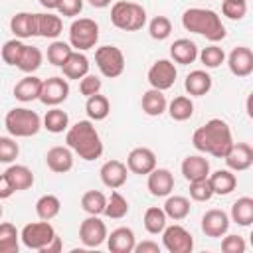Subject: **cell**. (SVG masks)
Segmentation results:
<instances>
[{
  "label": "cell",
  "mask_w": 253,
  "mask_h": 253,
  "mask_svg": "<svg viewBox=\"0 0 253 253\" xmlns=\"http://www.w3.org/2000/svg\"><path fill=\"white\" fill-rule=\"evenodd\" d=\"M192 144L198 152L223 158L233 144L231 128L221 119H210L206 125L198 126L192 134Z\"/></svg>",
  "instance_id": "cell-1"
},
{
  "label": "cell",
  "mask_w": 253,
  "mask_h": 253,
  "mask_svg": "<svg viewBox=\"0 0 253 253\" xmlns=\"http://www.w3.org/2000/svg\"><path fill=\"white\" fill-rule=\"evenodd\" d=\"M65 142L73 150V154L87 162L97 160L103 154V142L93 121H77L75 125H71L65 132Z\"/></svg>",
  "instance_id": "cell-2"
},
{
  "label": "cell",
  "mask_w": 253,
  "mask_h": 253,
  "mask_svg": "<svg viewBox=\"0 0 253 253\" xmlns=\"http://www.w3.org/2000/svg\"><path fill=\"white\" fill-rule=\"evenodd\" d=\"M182 26H184L186 32L200 34L211 43L221 42L227 34L221 18L217 16V12H213L210 8H188V10H184Z\"/></svg>",
  "instance_id": "cell-3"
},
{
  "label": "cell",
  "mask_w": 253,
  "mask_h": 253,
  "mask_svg": "<svg viewBox=\"0 0 253 253\" xmlns=\"http://www.w3.org/2000/svg\"><path fill=\"white\" fill-rule=\"evenodd\" d=\"M4 126L14 138H28L40 132L42 119L36 111L28 107H14L4 117Z\"/></svg>",
  "instance_id": "cell-4"
},
{
  "label": "cell",
  "mask_w": 253,
  "mask_h": 253,
  "mask_svg": "<svg viewBox=\"0 0 253 253\" xmlns=\"http://www.w3.org/2000/svg\"><path fill=\"white\" fill-rule=\"evenodd\" d=\"M111 24L123 32H138L146 24V10L130 0H119L111 6Z\"/></svg>",
  "instance_id": "cell-5"
},
{
  "label": "cell",
  "mask_w": 253,
  "mask_h": 253,
  "mask_svg": "<svg viewBox=\"0 0 253 253\" xmlns=\"http://www.w3.org/2000/svg\"><path fill=\"white\" fill-rule=\"evenodd\" d=\"M99 42V24L91 18H77L69 26V45L75 51L93 49Z\"/></svg>",
  "instance_id": "cell-6"
},
{
  "label": "cell",
  "mask_w": 253,
  "mask_h": 253,
  "mask_svg": "<svg viewBox=\"0 0 253 253\" xmlns=\"http://www.w3.org/2000/svg\"><path fill=\"white\" fill-rule=\"evenodd\" d=\"M57 235L55 227L49 223V221H32V223H26L20 231V241L24 243V247L28 249H34V251H42L53 237Z\"/></svg>",
  "instance_id": "cell-7"
},
{
  "label": "cell",
  "mask_w": 253,
  "mask_h": 253,
  "mask_svg": "<svg viewBox=\"0 0 253 253\" xmlns=\"http://www.w3.org/2000/svg\"><path fill=\"white\" fill-rule=\"evenodd\" d=\"M95 63L103 77L117 79L125 71V55L117 45H101L95 49Z\"/></svg>",
  "instance_id": "cell-8"
},
{
  "label": "cell",
  "mask_w": 253,
  "mask_h": 253,
  "mask_svg": "<svg viewBox=\"0 0 253 253\" xmlns=\"http://www.w3.org/2000/svg\"><path fill=\"white\" fill-rule=\"evenodd\" d=\"M162 247L168 253H190L194 249V237L180 223H172L162 229Z\"/></svg>",
  "instance_id": "cell-9"
},
{
  "label": "cell",
  "mask_w": 253,
  "mask_h": 253,
  "mask_svg": "<svg viewBox=\"0 0 253 253\" xmlns=\"http://www.w3.org/2000/svg\"><path fill=\"white\" fill-rule=\"evenodd\" d=\"M176 77H178V69L172 59H156L146 73L150 87L158 91H168L176 83Z\"/></svg>",
  "instance_id": "cell-10"
},
{
  "label": "cell",
  "mask_w": 253,
  "mask_h": 253,
  "mask_svg": "<svg viewBox=\"0 0 253 253\" xmlns=\"http://www.w3.org/2000/svg\"><path fill=\"white\" fill-rule=\"evenodd\" d=\"M79 239L85 247L93 249L105 243L107 239V225L99 215H87L79 225Z\"/></svg>",
  "instance_id": "cell-11"
},
{
  "label": "cell",
  "mask_w": 253,
  "mask_h": 253,
  "mask_svg": "<svg viewBox=\"0 0 253 253\" xmlns=\"http://www.w3.org/2000/svg\"><path fill=\"white\" fill-rule=\"evenodd\" d=\"M69 97V83L63 77H49L42 83L40 101L47 107H59Z\"/></svg>",
  "instance_id": "cell-12"
},
{
  "label": "cell",
  "mask_w": 253,
  "mask_h": 253,
  "mask_svg": "<svg viewBox=\"0 0 253 253\" xmlns=\"http://www.w3.org/2000/svg\"><path fill=\"white\" fill-rule=\"evenodd\" d=\"M223 160L231 172H245L253 164V148L249 142H233Z\"/></svg>",
  "instance_id": "cell-13"
},
{
  "label": "cell",
  "mask_w": 253,
  "mask_h": 253,
  "mask_svg": "<svg viewBox=\"0 0 253 253\" xmlns=\"http://www.w3.org/2000/svg\"><path fill=\"white\" fill-rule=\"evenodd\" d=\"M126 168L132 174L146 176L148 172H152L156 168V154L146 146H136L126 156Z\"/></svg>",
  "instance_id": "cell-14"
},
{
  "label": "cell",
  "mask_w": 253,
  "mask_h": 253,
  "mask_svg": "<svg viewBox=\"0 0 253 253\" xmlns=\"http://www.w3.org/2000/svg\"><path fill=\"white\" fill-rule=\"evenodd\" d=\"M229 223H231L229 215L223 210H217V208L208 210L202 215V231L206 233V237H213V239L223 237L229 229Z\"/></svg>",
  "instance_id": "cell-15"
},
{
  "label": "cell",
  "mask_w": 253,
  "mask_h": 253,
  "mask_svg": "<svg viewBox=\"0 0 253 253\" xmlns=\"http://www.w3.org/2000/svg\"><path fill=\"white\" fill-rule=\"evenodd\" d=\"M227 67L235 77H249L253 73V51L247 45H237L229 51Z\"/></svg>",
  "instance_id": "cell-16"
},
{
  "label": "cell",
  "mask_w": 253,
  "mask_h": 253,
  "mask_svg": "<svg viewBox=\"0 0 253 253\" xmlns=\"http://www.w3.org/2000/svg\"><path fill=\"white\" fill-rule=\"evenodd\" d=\"M99 176H101V182L111 188V190H119L126 184V176H128V168L125 162L121 160H107L101 170H99Z\"/></svg>",
  "instance_id": "cell-17"
},
{
  "label": "cell",
  "mask_w": 253,
  "mask_h": 253,
  "mask_svg": "<svg viewBox=\"0 0 253 253\" xmlns=\"http://www.w3.org/2000/svg\"><path fill=\"white\" fill-rule=\"evenodd\" d=\"M146 176H148V180H146L148 192L154 198H166V196L172 194V190H174V174L168 168H154Z\"/></svg>",
  "instance_id": "cell-18"
},
{
  "label": "cell",
  "mask_w": 253,
  "mask_h": 253,
  "mask_svg": "<svg viewBox=\"0 0 253 253\" xmlns=\"http://www.w3.org/2000/svg\"><path fill=\"white\" fill-rule=\"evenodd\" d=\"M180 170H182V176L188 180V182H196V180H206L211 172L210 168V160L202 154H190L182 160L180 164Z\"/></svg>",
  "instance_id": "cell-19"
},
{
  "label": "cell",
  "mask_w": 253,
  "mask_h": 253,
  "mask_svg": "<svg viewBox=\"0 0 253 253\" xmlns=\"http://www.w3.org/2000/svg\"><path fill=\"white\" fill-rule=\"evenodd\" d=\"M61 30H63L61 16L53 14L51 10L36 14V36L45 38V40H55L61 34Z\"/></svg>",
  "instance_id": "cell-20"
},
{
  "label": "cell",
  "mask_w": 253,
  "mask_h": 253,
  "mask_svg": "<svg viewBox=\"0 0 253 253\" xmlns=\"http://www.w3.org/2000/svg\"><path fill=\"white\" fill-rule=\"evenodd\" d=\"M45 164L55 174H65L73 168V150L69 146H51L45 152Z\"/></svg>",
  "instance_id": "cell-21"
},
{
  "label": "cell",
  "mask_w": 253,
  "mask_h": 253,
  "mask_svg": "<svg viewBox=\"0 0 253 253\" xmlns=\"http://www.w3.org/2000/svg\"><path fill=\"white\" fill-rule=\"evenodd\" d=\"M107 247L111 253H132L136 237L130 227H117L111 233H107Z\"/></svg>",
  "instance_id": "cell-22"
},
{
  "label": "cell",
  "mask_w": 253,
  "mask_h": 253,
  "mask_svg": "<svg viewBox=\"0 0 253 253\" xmlns=\"http://www.w3.org/2000/svg\"><path fill=\"white\" fill-rule=\"evenodd\" d=\"M42 83H43V81H42L40 77H36L34 73H28L26 77H22V79L14 85L12 93H14V97H16L18 101H22V103H32V101L40 99Z\"/></svg>",
  "instance_id": "cell-23"
},
{
  "label": "cell",
  "mask_w": 253,
  "mask_h": 253,
  "mask_svg": "<svg viewBox=\"0 0 253 253\" xmlns=\"http://www.w3.org/2000/svg\"><path fill=\"white\" fill-rule=\"evenodd\" d=\"M211 75L204 69H194L184 79V89L190 97H204L211 89Z\"/></svg>",
  "instance_id": "cell-24"
},
{
  "label": "cell",
  "mask_w": 253,
  "mask_h": 253,
  "mask_svg": "<svg viewBox=\"0 0 253 253\" xmlns=\"http://www.w3.org/2000/svg\"><path fill=\"white\" fill-rule=\"evenodd\" d=\"M170 57L174 63L180 65H190L198 59V45L190 38H178L170 45Z\"/></svg>",
  "instance_id": "cell-25"
},
{
  "label": "cell",
  "mask_w": 253,
  "mask_h": 253,
  "mask_svg": "<svg viewBox=\"0 0 253 253\" xmlns=\"http://www.w3.org/2000/svg\"><path fill=\"white\" fill-rule=\"evenodd\" d=\"M10 32L18 40H28L36 36V14L32 12H18L10 18Z\"/></svg>",
  "instance_id": "cell-26"
},
{
  "label": "cell",
  "mask_w": 253,
  "mask_h": 253,
  "mask_svg": "<svg viewBox=\"0 0 253 253\" xmlns=\"http://www.w3.org/2000/svg\"><path fill=\"white\" fill-rule=\"evenodd\" d=\"M61 71H63V77L65 79H81L89 73V59L83 51H71L69 57L65 59V63L61 65Z\"/></svg>",
  "instance_id": "cell-27"
},
{
  "label": "cell",
  "mask_w": 253,
  "mask_h": 253,
  "mask_svg": "<svg viewBox=\"0 0 253 253\" xmlns=\"http://www.w3.org/2000/svg\"><path fill=\"white\" fill-rule=\"evenodd\" d=\"M140 107H142V113L148 115V117H160L166 113V107H168V101H166V95L164 91H158V89H148L144 91L142 99H140Z\"/></svg>",
  "instance_id": "cell-28"
},
{
  "label": "cell",
  "mask_w": 253,
  "mask_h": 253,
  "mask_svg": "<svg viewBox=\"0 0 253 253\" xmlns=\"http://www.w3.org/2000/svg\"><path fill=\"white\" fill-rule=\"evenodd\" d=\"M208 182L211 186V192L217 194V196H227L235 190L237 186V176L225 168V170H215V172H210L208 176Z\"/></svg>",
  "instance_id": "cell-29"
},
{
  "label": "cell",
  "mask_w": 253,
  "mask_h": 253,
  "mask_svg": "<svg viewBox=\"0 0 253 253\" xmlns=\"http://www.w3.org/2000/svg\"><path fill=\"white\" fill-rule=\"evenodd\" d=\"M4 174L8 176V180L16 192H24L34 186V172L24 164H10Z\"/></svg>",
  "instance_id": "cell-30"
},
{
  "label": "cell",
  "mask_w": 253,
  "mask_h": 253,
  "mask_svg": "<svg viewBox=\"0 0 253 253\" xmlns=\"http://www.w3.org/2000/svg\"><path fill=\"white\" fill-rule=\"evenodd\" d=\"M229 219L241 227H249L253 223V198H249V196L237 198L231 206Z\"/></svg>",
  "instance_id": "cell-31"
},
{
  "label": "cell",
  "mask_w": 253,
  "mask_h": 253,
  "mask_svg": "<svg viewBox=\"0 0 253 253\" xmlns=\"http://www.w3.org/2000/svg\"><path fill=\"white\" fill-rule=\"evenodd\" d=\"M42 128H45L51 134H59L69 128V115L59 107H51L42 119Z\"/></svg>",
  "instance_id": "cell-32"
},
{
  "label": "cell",
  "mask_w": 253,
  "mask_h": 253,
  "mask_svg": "<svg viewBox=\"0 0 253 253\" xmlns=\"http://www.w3.org/2000/svg\"><path fill=\"white\" fill-rule=\"evenodd\" d=\"M190 200L186 196H166V202L162 206L164 213L168 219H174V221H182L188 217L190 213Z\"/></svg>",
  "instance_id": "cell-33"
},
{
  "label": "cell",
  "mask_w": 253,
  "mask_h": 253,
  "mask_svg": "<svg viewBox=\"0 0 253 253\" xmlns=\"http://www.w3.org/2000/svg\"><path fill=\"white\" fill-rule=\"evenodd\" d=\"M166 111H168V115H170L172 121L184 123V121L192 119V115H194V101L188 95H178V97H174L168 103Z\"/></svg>",
  "instance_id": "cell-34"
},
{
  "label": "cell",
  "mask_w": 253,
  "mask_h": 253,
  "mask_svg": "<svg viewBox=\"0 0 253 253\" xmlns=\"http://www.w3.org/2000/svg\"><path fill=\"white\" fill-rule=\"evenodd\" d=\"M85 113L89 117V121H105L111 113V103L105 95L97 93V95H91L87 97V103H85Z\"/></svg>",
  "instance_id": "cell-35"
},
{
  "label": "cell",
  "mask_w": 253,
  "mask_h": 253,
  "mask_svg": "<svg viewBox=\"0 0 253 253\" xmlns=\"http://www.w3.org/2000/svg\"><path fill=\"white\" fill-rule=\"evenodd\" d=\"M20 251V231L14 223H0V253H18Z\"/></svg>",
  "instance_id": "cell-36"
},
{
  "label": "cell",
  "mask_w": 253,
  "mask_h": 253,
  "mask_svg": "<svg viewBox=\"0 0 253 253\" xmlns=\"http://www.w3.org/2000/svg\"><path fill=\"white\" fill-rule=\"evenodd\" d=\"M42 63H43V53H42V49L36 47V45H24V51H22L20 61H18L16 67L28 75V73L38 71V69L42 67Z\"/></svg>",
  "instance_id": "cell-37"
},
{
  "label": "cell",
  "mask_w": 253,
  "mask_h": 253,
  "mask_svg": "<svg viewBox=\"0 0 253 253\" xmlns=\"http://www.w3.org/2000/svg\"><path fill=\"white\" fill-rule=\"evenodd\" d=\"M59 210H61V202L53 194H43L36 202V215L43 221H51L53 217H57Z\"/></svg>",
  "instance_id": "cell-38"
},
{
  "label": "cell",
  "mask_w": 253,
  "mask_h": 253,
  "mask_svg": "<svg viewBox=\"0 0 253 253\" xmlns=\"http://www.w3.org/2000/svg\"><path fill=\"white\" fill-rule=\"evenodd\" d=\"M142 223H144V229H146L150 235H158V233H162V229L168 225V217H166V213H164L162 208L150 206V208L144 211Z\"/></svg>",
  "instance_id": "cell-39"
},
{
  "label": "cell",
  "mask_w": 253,
  "mask_h": 253,
  "mask_svg": "<svg viewBox=\"0 0 253 253\" xmlns=\"http://www.w3.org/2000/svg\"><path fill=\"white\" fill-rule=\"evenodd\" d=\"M105 204H107V196L99 190H87L81 196V210L87 215H101L105 211Z\"/></svg>",
  "instance_id": "cell-40"
},
{
  "label": "cell",
  "mask_w": 253,
  "mask_h": 253,
  "mask_svg": "<svg viewBox=\"0 0 253 253\" xmlns=\"http://www.w3.org/2000/svg\"><path fill=\"white\" fill-rule=\"evenodd\" d=\"M126 213H128V202H126V198H125L121 192L113 190L111 196L107 198L103 215H107V217H111V219H123Z\"/></svg>",
  "instance_id": "cell-41"
},
{
  "label": "cell",
  "mask_w": 253,
  "mask_h": 253,
  "mask_svg": "<svg viewBox=\"0 0 253 253\" xmlns=\"http://www.w3.org/2000/svg\"><path fill=\"white\" fill-rule=\"evenodd\" d=\"M73 51V47L67 43V42H61V40H53L49 45H47V51H45V57L51 65L55 67H61L65 63V59L69 57V53Z\"/></svg>",
  "instance_id": "cell-42"
},
{
  "label": "cell",
  "mask_w": 253,
  "mask_h": 253,
  "mask_svg": "<svg viewBox=\"0 0 253 253\" xmlns=\"http://www.w3.org/2000/svg\"><path fill=\"white\" fill-rule=\"evenodd\" d=\"M198 57H200V61L204 63V67L215 69V67H219V65L225 61V51H223L217 43H211V45L204 47L202 51H198Z\"/></svg>",
  "instance_id": "cell-43"
},
{
  "label": "cell",
  "mask_w": 253,
  "mask_h": 253,
  "mask_svg": "<svg viewBox=\"0 0 253 253\" xmlns=\"http://www.w3.org/2000/svg\"><path fill=\"white\" fill-rule=\"evenodd\" d=\"M148 34H150L152 40H158V42L170 38V34H172V22H170V18L168 16H154L148 22Z\"/></svg>",
  "instance_id": "cell-44"
},
{
  "label": "cell",
  "mask_w": 253,
  "mask_h": 253,
  "mask_svg": "<svg viewBox=\"0 0 253 253\" xmlns=\"http://www.w3.org/2000/svg\"><path fill=\"white\" fill-rule=\"evenodd\" d=\"M24 45H26V43H24L22 40H18V38L8 40V42L2 45V51H0L2 61H4L6 65H18L20 55H22V51H24Z\"/></svg>",
  "instance_id": "cell-45"
},
{
  "label": "cell",
  "mask_w": 253,
  "mask_h": 253,
  "mask_svg": "<svg viewBox=\"0 0 253 253\" xmlns=\"http://www.w3.org/2000/svg\"><path fill=\"white\" fill-rule=\"evenodd\" d=\"M20 154V146L14 136H0V162L12 164Z\"/></svg>",
  "instance_id": "cell-46"
},
{
  "label": "cell",
  "mask_w": 253,
  "mask_h": 253,
  "mask_svg": "<svg viewBox=\"0 0 253 253\" xmlns=\"http://www.w3.org/2000/svg\"><path fill=\"white\" fill-rule=\"evenodd\" d=\"M221 12L229 20H243L247 14V0H221Z\"/></svg>",
  "instance_id": "cell-47"
},
{
  "label": "cell",
  "mask_w": 253,
  "mask_h": 253,
  "mask_svg": "<svg viewBox=\"0 0 253 253\" xmlns=\"http://www.w3.org/2000/svg\"><path fill=\"white\" fill-rule=\"evenodd\" d=\"M211 196H213V192H211V186H210L208 178L190 182V198L194 202H208V200H211Z\"/></svg>",
  "instance_id": "cell-48"
},
{
  "label": "cell",
  "mask_w": 253,
  "mask_h": 253,
  "mask_svg": "<svg viewBox=\"0 0 253 253\" xmlns=\"http://www.w3.org/2000/svg\"><path fill=\"white\" fill-rule=\"evenodd\" d=\"M101 87H103V81H101L97 75L87 73L85 77H81V79H79V93H81L85 99H87V97H91V95L101 93Z\"/></svg>",
  "instance_id": "cell-49"
},
{
  "label": "cell",
  "mask_w": 253,
  "mask_h": 253,
  "mask_svg": "<svg viewBox=\"0 0 253 253\" xmlns=\"http://www.w3.org/2000/svg\"><path fill=\"white\" fill-rule=\"evenodd\" d=\"M245 247H247L245 239L237 233H231V235L225 233L223 239H221V251H225V253H243Z\"/></svg>",
  "instance_id": "cell-50"
},
{
  "label": "cell",
  "mask_w": 253,
  "mask_h": 253,
  "mask_svg": "<svg viewBox=\"0 0 253 253\" xmlns=\"http://www.w3.org/2000/svg\"><path fill=\"white\" fill-rule=\"evenodd\" d=\"M59 16H65V18H75L81 14L83 10V0H59L57 8Z\"/></svg>",
  "instance_id": "cell-51"
},
{
  "label": "cell",
  "mask_w": 253,
  "mask_h": 253,
  "mask_svg": "<svg viewBox=\"0 0 253 253\" xmlns=\"http://www.w3.org/2000/svg\"><path fill=\"white\" fill-rule=\"evenodd\" d=\"M132 253H160V245L156 241H152V239H146V241L134 243Z\"/></svg>",
  "instance_id": "cell-52"
},
{
  "label": "cell",
  "mask_w": 253,
  "mask_h": 253,
  "mask_svg": "<svg viewBox=\"0 0 253 253\" xmlns=\"http://www.w3.org/2000/svg\"><path fill=\"white\" fill-rule=\"evenodd\" d=\"M14 192H16V190L12 188L8 176H6V174H0V200H8Z\"/></svg>",
  "instance_id": "cell-53"
},
{
  "label": "cell",
  "mask_w": 253,
  "mask_h": 253,
  "mask_svg": "<svg viewBox=\"0 0 253 253\" xmlns=\"http://www.w3.org/2000/svg\"><path fill=\"white\" fill-rule=\"evenodd\" d=\"M61 249H63L61 237H59V235H55V237H53V239H51V241H49V243H47L40 253H59Z\"/></svg>",
  "instance_id": "cell-54"
},
{
  "label": "cell",
  "mask_w": 253,
  "mask_h": 253,
  "mask_svg": "<svg viewBox=\"0 0 253 253\" xmlns=\"http://www.w3.org/2000/svg\"><path fill=\"white\" fill-rule=\"evenodd\" d=\"M93 8H107V6H111L113 4V0H87Z\"/></svg>",
  "instance_id": "cell-55"
},
{
  "label": "cell",
  "mask_w": 253,
  "mask_h": 253,
  "mask_svg": "<svg viewBox=\"0 0 253 253\" xmlns=\"http://www.w3.org/2000/svg\"><path fill=\"white\" fill-rule=\"evenodd\" d=\"M40 4H42L45 10H55L57 4H59V0H40Z\"/></svg>",
  "instance_id": "cell-56"
},
{
  "label": "cell",
  "mask_w": 253,
  "mask_h": 253,
  "mask_svg": "<svg viewBox=\"0 0 253 253\" xmlns=\"http://www.w3.org/2000/svg\"><path fill=\"white\" fill-rule=\"evenodd\" d=\"M2 213H4V210H2V206H0V219H2Z\"/></svg>",
  "instance_id": "cell-57"
}]
</instances>
